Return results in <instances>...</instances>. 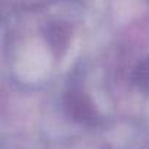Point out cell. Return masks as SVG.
<instances>
[{
    "label": "cell",
    "mask_w": 149,
    "mask_h": 149,
    "mask_svg": "<svg viewBox=\"0 0 149 149\" xmlns=\"http://www.w3.org/2000/svg\"><path fill=\"white\" fill-rule=\"evenodd\" d=\"M136 82L142 88H149V58L143 61L136 70Z\"/></svg>",
    "instance_id": "obj_1"
}]
</instances>
